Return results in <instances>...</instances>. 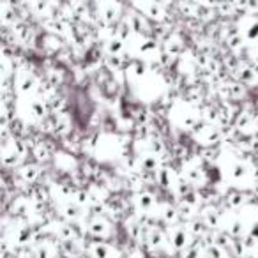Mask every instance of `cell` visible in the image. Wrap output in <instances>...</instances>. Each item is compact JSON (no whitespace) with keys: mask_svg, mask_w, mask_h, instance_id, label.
Here are the masks:
<instances>
[{"mask_svg":"<svg viewBox=\"0 0 258 258\" xmlns=\"http://www.w3.org/2000/svg\"><path fill=\"white\" fill-rule=\"evenodd\" d=\"M89 234L94 235V237H99V239H105L106 235L110 234V223L105 218H96L89 225Z\"/></svg>","mask_w":258,"mask_h":258,"instance_id":"cell-1","label":"cell"},{"mask_svg":"<svg viewBox=\"0 0 258 258\" xmlns=\"http://www.w3.org/2000/svg\"><path fill=\"white\" fill-rule=\"evenodd\" d=\"M239 81L242 85H257L258 83V73L251 66H240L239 67Z\"/></svg>","mask_w":258,"mask_h":258,"instance_id":"cell-2","label":"cell"},{"mask_svg":"<svg viewBox=\"0 0 258 258\" xmlns=\"http://www.w3.org/2000/svg\"><path fill=\"white\" fill-rule=\"evenodd\" d=\"M36 87H37V81H36V78H34L30 73L21 71V74L18 76V89H19V91H21V92H32Z\"/></svg>","mask_w":258,"mask_h":258,"instance_id":"cell-3","label":"cell"},{"mask_svg":"<svg viewBox=\"0 0 258 258\" xmlns=\"http://www.w3.org/2000/svg\"><path fill=\"white\" fill-rule=\"evenodd\" d=\"M187 234L186 230L181 228V226H173L172 230V244L175 246L177 249H184L187 248Z\"/></svg>","mask_w":258,"mask_h":258,"instance_id":"cell-4","label":"cell"},{"mask_svg":"<svg viewBox=\"0 0 258 258\" xmlns=\"http://www.w3.org/2000/svg\"><path fill=\"white\" fill-rule=\"evenodd\" d=\"M39 175H41V172H39L37 165H25L23 168H19V177L23 179L25 182H29V184H32Z\"/></svg>","mask_w":258,"mask_h":258,"instance_id":"cell-5","label":"cell"},{"mask_svg":"<svg viewBox=\"0 0 258 258\" xmlns=\"http://www.w3.org/2000/svg\"><path fill=\"white\" fill-rule=\"evenodd\" d=\"M134 203L140 207L142 210H148V209H152L154 205H156V198H154L150 193L147 191H142L136 195V200H134Z\"/></svg>","mask_w":258,"mask_h":258,"instance_id":"cell-6","label":"cell"},{"mask_svg":"<svg viewBox=\"0 0 258 258\" xmlns=\"http://www.w3.org/2000/svg\"><path fill=\"white\" fill-rule=\"evenodd\" d=\"M111 253H115V251L108 246V244L96 242V246L91 249V258H110Z\"/></svg>","mask_w":258,"mask_h":258,"instance_id":"cell-7","label":"cell"},{"mask_svg":"<svg viewBox=\"0 0 258 258\" xmlns=\"http://www.w3.org/2000/svg\"><path fill=\"white\" fill-rule=\"evenodd\" d=\"M129 27H131V30H134V32H138V34L147 32L144 18H142L140 15H136V13H133V15L129 16Z\"/></svg>","mask_w":258,"mask_h":258,"instance_id":"cell-8","label":"cell"},{"mask_svg":"<svg viewBox=\"0 0 258 258\" xmlns=\"http://www.w3.org/2000/svg\"><path fill=\"white\" fill-rule=\"evenodd\" d=\"M64 216L71 221L78 220V218L81 216V207L78 205V203H74V202H73V203H67L66 209H64Z\"/></svg>","mask_w":258,"mask_h":258,"instance_id":"cell-9","label":"cell"},{"mask_svg":"<svg viewBox=\"0 0 258 258\" xmlns=\"http://www.w3.org/2000/svg\"><path fill=\"white\" fill-rule=\"evenodd\" d=\"M244 203V195L239 191H232L226 196V205L228 207H239Z\"/></svg>","mask_w":258,"mask_h":258,"instance_id":"cell-10","label":"cell"},{"mask_svg":"<svg viewBox=\"0 0 258 258\" xmlns=\"http://www.w3.org/2000/svg\"><path fill=\"white\" fill-rule=\"evenodd\" d=\"M182 258H202V253L196 244H191L187 248L182 249Z\"/></svg>","mask_w":258,"mask_h":258,"instance_id":"cell-11","label":"cell"},{"mask_svg":"<svg viewBox=\"0 0 258 258\" xmlns=\"http://www.w3.org/2000/svg\"><path fill=\"white\" fill-rule=\"evenodd\" d=\"M108 50H110L113 55H117L119 52H122V50H124V46H122V41H120V39H111L110 43H108Z\"/></svg>","mask_w":258,"mask_h":258,"instance_id":"cell-12","label":"cell"},{"mask_svg":"<svg viewBox=\"0 0 258 258\" xmlns=\"http://www.w3.org/2000/svg\"><path fill=\"white\" fill-rule=\"evenodd\" d=\"M248 37L249 39H257L258 37V21H255V23L249 25V29H248Z\"/></svg>","mask_w":258,"mask_h":258,"instance_id":"cell-13","label":"cell"},{"mask_svg":"<svg viewBox=\"0 0 258 258\" xmlns=\"http://www.w3.org/2000/svg\"><path fill=\"white\" fill-rule=\"evenodd\" d=\"M249 234H251V237H253V239H258V223H257V225H253V228H251V232H249Z\"/></svg>","mask_w":258,"mask_h":258,"instance_id":"cell-14","label":"cell"},{"mask_svg":"<svg viewBox=\"0 0 258 258\" xmlns=\"http://www.w3.org/2000/svg\"><path fill=\"white\" fill-rule=\"evenodd\" d=\"M255 64H257V66H258V55H257V57H255Z\"/></svg>","mask_w":258,"mask_h":258,"instance_id":"cell-15","label":"cell"}]
</instances>
